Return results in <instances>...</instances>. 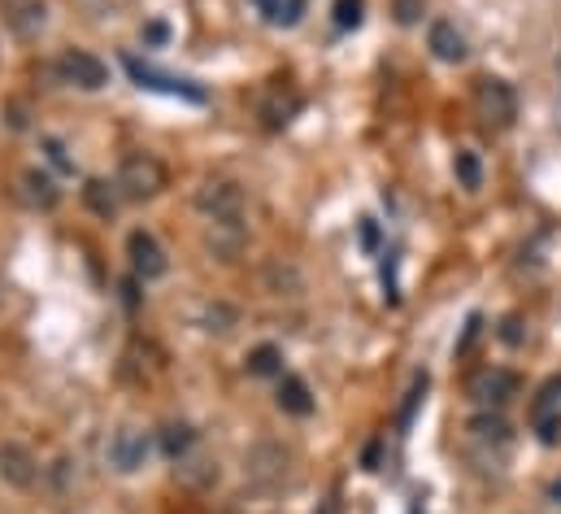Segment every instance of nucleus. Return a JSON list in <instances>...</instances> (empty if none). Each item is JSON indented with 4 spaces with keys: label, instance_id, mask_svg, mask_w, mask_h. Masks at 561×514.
Returning a JSON list of instances; mask_svg holds the SVG:
<instances>
[{
    "label": "nucleus",
    "instance_id": "21",
    "mask_svg": "<svg viewBox=\"0 0 561 514\" xmlns=\"http://www.w3.org/2000/svg\"><path fill=\"white\" fill-rule=\"evenodd\" d=\"M561 415V380H549L545 389H540V397H536V406H532V419L540 423V419H553Z\"/></svg>",
    "mask_w": 561,
    "mask_h": 514
},
{
    "label": "nucleus",
    "instance_id": "2",
    "mask_svg": "<svg viewBox=\"0 0 561 514\" xmlns=\"http://www.w3.org/2000/svg\"><path fill=\"white\" fill-rule=\"evenodd\" d=\"M475 113L484 118V127H514V118H518V96H514V87L505 83V79H497V74H488V79H479L475 83Z\"/></svg>",
    "mask_w": 561,
    "mask_h": 514
},
{
    "label": "nucleus",
    "instance_id": "25",
    "mask_svg": "<svg viewBox=\"0 0 561 514\" xmlns=\"http://www.w3.org/2000/svg\"><path fill=\"white\" fill-rule=\"evenodd\" d=\"M291 109H296V96H287V100H283L279 92H275V100H271V105H266V122H271V127H283V122H287V113H291Z\"/></svg>",
    "mask_w": 561,
    "mask_h": 514
},
{
    "label": "nucleus",
    "instance_id": "4",
    "mask_svg": "<svg viewBox=\"0 0 561 514\" xmlns=\"http://www.w3.org/2000/svg\"><path fill=\"white\" fill-rule=\"evenodd\" d=\"M57 74H61V83H70V87H79V92H100V87L109 83V65H105L100 57L83 52V48L61 52V57H57Z\"/></svg>",
    "mask_w": 561,
    "mask_h": 514
},
{
    "label": "nucleus",
    "instance_id": "22",
    "mask_svg": "<svg viewBox=\"0 0 561 514\" xmlns=\"http://www.w3.org/2000/svg\"><path fill=\"white\" fill-rule=\"evenodd\" d=\"M335 26L339 31L361 26V0H335Z\"/></svg>",
    "mask_w": 561,
    "mask_h": 514
},
{
    "label": "nucleus",
    "instance_id": "20",
    "mask_svg": "<svg viewBox=\"0 0 561 514\" xmlns=\"http://www.w3.org/2000/svg\"><path fill=\"white\" fill-rule=\"evenodd\" d=\"M236 327V310L231 306H223V301H214V306H205L201 310V332H214V336H227Z\"/></svg>",
    "mask_w": 561,
    "mask_h": 514
},
{
    "label": "nucleus",
    "instance_id": "33",
    "mask_svg": "<svg viewBox=\"0 0 561 514\" xmlns=\"http://www.w3.org/2000/svg\"><path fill=\"white\" fill-rule=\"evenodd\" d=\"M148 39H157V44H162V39H166V26H162V22H153V26H148Z\"/></svg>",
    "mask_w": 561,
    "mask_h": 514
},
{
    "label": "nucleus",
    "instance_id": "13",
    "mask_svg": "<svg viewBox=\"0 0 561 514\" xmlns=\"http://www.w3.org/2000/svg\"><path fill=\"white\" fill-rule=\"evenodd\" d=\"M427 44H431V52L440 57V61H449V65H457V61H466V35L453 26V22H431V31H427Z\"/></svg>",
    "mask_w": 561,
    "mask_h": 514
},
{
    "label": "nucleus",
    "instance_id": "31",
    "mask_svg": "<svg viewBox=\"0 0 561 514\" xmlns=\"http://www.w3.org/2000/svg\"><path fill=\"white\" fill-rule=\"evenodd\" d=\"M475 336H479V319H470V323H466V336H462V345H457V354H466V349L475 345Z\"/></svg>",
    "mask_w": 561,
    "mask_h": 514
},
{
    "label": "nucleus",
    "instance_id": "19",
    "mask_svg": "<svg viewBox=\"0 0 561 514\" xmlns=\"http://www.w3.org/2000/svg\"><path fill=\"white\" fill-rule=\"evenodd\" d=\"M279 371H283V349H279V345H258V349L249 354V375L266 380V375H279Z\"/></svg>",
    "mask_w": 561,
    "mask_h": 514
},
{
    "label": "nucleus",
    "instance_id": "28",
    "mask_svg": "<svg viewBox=\"0 0 561 514\" xmlns=\"http://www.w3.org/2000/svg\"><path fill=\"white\" fill-rule=\"evenodd\" d=\"M300 13H305V0H283L279 26H296V22H300Z\"/></svg>",
    "mask_w": 561,
    "mask_h": 514
},
{
    "label": "nucleus",
    "instance_id": "10",
    "mask_svg": "<svg viewBox=\"0 0 561 514\" xmlns=\"http://www.w3.org/2000/svg\"><path fill=\"white\" fill-rule=\"evenodd\" d=\"M4 22H9L13 35L35 39L44 31V22H48V4L44 0H4Z\"/></svg>",
    "mask_w": 561,
    "mask_h": 514
},
{
    "label": "nucleus",
    "instance_id": "29",
    "mask_svg": "<svg viewBox=\"0 0 561 514\" xmlns=\"http://www.w3.org/2000/svg\"><path fill=\"white\" fill-rule=\"evenodd\" d=\"M262 13H266V22H275L279 26V17H283V0H253Z\"/></svg>",
    "mask_w": 561,
    "mask_h": 514
},
{
    "label": "nucleus",
    "instance_id": "34",
    "mask_svg": "<svg viewBox=\"0 0 561 514\" xmlns=\"http://www.w3.org/2000/svg\"><path fill=\"white\" fill-rule=\"evenodd\" d=\"M318 514H339V506H335V502H326V506H318Z\"/></svg>",
    "mask_w": 561,
    "mask_h": 514
},
{
    "label": "nucleus",
    "instance_id": "32",
    "mask_svg": "<svg viewBox=\"0 0 561 514\" xmlns=\"http://www.w3.org/2000/svg\"><path fill=\"white\" fill-rule=\"evenodd\" d=\"M518 327H523L518 319H505V332H501V336H505L510 345H518V340H523V332H518Z\"/></svg>",
    "mask_w": 561,
    "mask_h": 514
},
{
    "label": "nucleus",
    "instance_id": "17",
    "mask_svg": "<svg viewBox=\"0 0 561 514\" xmlns=\"http://www.w3.org/2000/svg\"><path fill=\"white\" fill-rule=\"evenodd\" d=\"M470 437L479 445H505L510 441V423L501 415H479V419H470Z\"/></svg>",
    "mask_w": 561,
    "mask_h": 514
},
{
    "label": "nucleus",
    "instance_id": "35",
    "mask_svg": "<svg viewBox=\"0 0 561 514\" xmlns=\"http://www.w3.org/2000/svg\"><path fill=\"white\" fill-rule=\"evenodd\" d=\"M549 498H553V502H558V506H561V480H558V485H553V489H549Z\"/></svg>",
    "mask_w": 561,
    "mask_h": 514
},
{
    "label": "nucleus",
    "instance_id": "3",
    "mask_svg": "<svg viewBox=\"0 0 561 514\" xmlns=\"http://www.w3.org/2000/svg\"><path fill=\"white\" fill-rule=\"evenodd\" d=\"M196 210H201L210 223H240L244 210H249V196H244V188L231 183V179H210V183H201V192H196Z\"/></svg>",
    "mask_w": 561,
    "mask_h": 514
},
{
    "label": "nucleus",
    "instance_id": "7",
    "mask_svg": "<svg viewBox=\"0 0 561 514\" xmlns=\"http://www.w3.org/2000/svg\"><path fill=\"white\" fill-rule=\"evenodd\" d=\"M109 467L114 471H122V476H131V471H140L144 463H148V437L144 432H135V428H118L114 437H109Z\"/></svg>",
    "mask_w": 561,
    "mask_h": 514
},
{
    "label": "nucleus",
    "instance_id": "30",
    "mask_svg": "<svg viewBox=\"0 0 561 514\" xmlns=\"http://www.w3.org/2000/svg\"><path fill=\"white\" fill-rule=\"evenodd\" d=\"M361 244H366V249H379V227H374L370 218H361Z\"/></svg>",
    "mask_w": 561,
    "mask_h": 514
},
{
    "label": "nucleus",
    "instance_id": "16",
    "mask_svg": "<svg viewBox=\"0 0 561 514\" xmlns=\"http://www.w3.org/2000/svg\"><path fill=\"white\" fill-rule=\"evenodd\" d=\"M192 450H196V432H192L188 423H170V428L162 432V454H166L170 463H183Z\"/></svg>",
    "mask_w": 561,
    "mask_h": 514
},
{
    "label": "nucleus",
    "instance_id": "1",
    "mask_svg": "<svg viewBox=\"0 0 561 514\" xmlns=\"http://www.w3.org/2000/svg\"><path fill=\"white\" fill-rule=\"evenodd\" d=\"M114 183H118L122 201H153L166 192V166L153 153H127Z\"/></svg>",
    "mask_w": 561,
    "mask_h": 514
},
{
    "label": "nucleus",
    "instance_id": "27",
    "mask_svg": "<svg viewBox=\"0 0 561 514\" xmlns=\"http://www.w3.org/2000/svg\"><path fill=\"white\" fill-rule=\"evenodd\" d=\"M536 428H540V441H545V445H558V441H561V415H553V419H540Z\"/></svg>",
    "mask_w": 561,
    "mask_h": 514
},
{
    "label": "nucleus",
    "instance_id": "11",
    "mask_svg": "<svg viewBox=\"0 0 561 514\" xmlns=\"http://www.w3.org/2000/svg\"><path fill=\"white\" fill-rule=\"evenodd\" d=\"M17 192H22V201L31 205V210H57V201H61V188L52 183V175H44V170H22L17 175Z\"/></svg>",
    "mask_w": 561,
    "mask_h": 514
},
{
    "label": "nucleus",
    "instance_id": "23",
    "mask_svg": "<svg viewBox=\"0 0 561 514\" xmlns=\"http://www.w3.org/2000/svg\"><path fill=\"white\" fill-rule=\"evenodd\" d=\"M422 397H427V375H414V389H409V402H405V410H401V428H409V423H414V410L422 406Z\"/></svg>",
    "mask_w": 561,
    "mask_h": 514
},
{
    "label": "nucleus",
    "instance_id": "12",
    "mask_svg": "<svg viewBox=\"0 0 561 514\" xmlns=\"http://www.w3.org/2000/svg\"><path fill=\"white\" fill-rule=\"evenodd\" d=\"M244 471L258 485H275V480H283V471H287V450H279V445H258L244 458Z\"/></svg>",
    "mask_w": 561,
    "mask_h": 514
},
{
    "label": "nucleus",
    "instance_id": "15",
    "mask_svg": "<svg viewBox=\"0 0 561 514\" xmlns=\"http://www.w3.org/2000/svg\"><path fill=\"white\" fill-rule=\"evenodd\" d=\"M83 201H87V210H92L96 218H114V214H118V205H122V192H118V183H105V179H87V188H83Z\"/></svg>",
    "mask_w": 561,
    "mask_h": 514
},
{
    "label": "nucleus",
    "instance_id": "6",
    "mask_svg": "<svg viewBox=\"0 0 561 514\" xmlns=\"http://www.w3.org/2000/svg\"><path fill=\"white\" fill-rule=\"evenodd\" d=\"M466 393H470V402H479V406L497 410V406H505V402L518 393V375H514V371H505V367H484V371H475V375H470Z\"/></svg>",
    "mask_w": 561,
    "mask_h": 514
},
{
    "label": "nucleus",
    "instance_id": "14",
    "mask_svg": "<svg viewBox=\"0 0 561 514\" xmlns=\"http://www.w3.org/2000/svg\"><path fill=\"white\" fill-rule=\"evenodd\" d=\"M279 410L283 415H296V419H305V415H313V393H309V384L300 380V375H283L279 380Z\"/></svg>",
    "mask_w": 561,
    "mask_h": 514
},
{
    "label": "nucleus",
    "instance_id": "5",
    "mask_svg": "<svg viewBox=\"0 0 561 514\" xmlns=\"http://www.w3.org/2000/svg\"><path fill=\"white\" fill-rule=\"evenodd\" d=\"M127 258H131V271H135L144 284H153V279H162V275L170 271L166 249H162V244H157V236H153V231H144V227H135V231L127 236Z\"/></svg>",
    "mask_w": 561,
    "mask_h": 514
},
{
    "label": "nucleus",
    "instance_id": "26",
    "mask_svg": "<svg viewBox=\"0 0 561 514\" xmlns=\"http://www.w3.org/2000/svg\"><path fill=\"white\" fill-rule=\"evenodd\" d=\"M422 9H427L422 0H396V22H401V26H414V22L422 17Z\"/></svg>",
    "mask_w": 561,
    "mask_h": 514
},
{
    "label": "nucleus",
    "instance_id": "18",
    "mask_svg": "<svg viewBox=\"0 0 561 514\" xmlns=\"http://www.w3.org/2000/svg\"><path fill=\"white\" fill-rule=\"evenodd\" d=\"M453 170H457V183H462L466 192H479V188H484V162H479V153L462 148V153L453 157Z\"/></svg>",
    "mask_w": 561,
    "mask_h": 514
},
{
    "label": "nucleus",
    "instance_id": "9",
    "mask_svg": "<svg viewBox=\"0 0 561 514\" xmlns=\"http://www.w3.org/2000/svg\"><path fill=\"white\" fill-rule=\"evenodd\" d=\"M0 480L9 489H31L35 485V458H31L26 445H17V441L0 445Z\"/></svg>",
    "mask_w": 561,
    "mask_h": 514
},
{
    "label": "nucleus",
    "instance_id": "8",
    "mask_svg": "<svg viewBox=\"0 0 561 514\" xmlns=\"http://www.w3.org/2000/svg\"><path fill=\"white\" fill-rule=\"evenodd\" d=\"M127 70H131V79H135L140 87H148V92H166V96H183V100H205V92H201L196 83L175 79V74H162V70H153V65L135 61V57H127Z\"/></svg>",
    "mask_w": 561,
    "mask_h": 514
},
{
    "label": "nucleus",
    "instance_id": "24",
    "mask_svg": "<svg viewBox=\"0 0 561 514\" xmlns=\"http://www.w3.org/2000/svg\"><path fill=\"white\" fill-rule=\"evenodd\" d=\"M44 153H48V162H52L57 170H65V175L74 170V162H70V153H65V144H61V140H52V135H44Z\"/></svg>",
    "mask_w": 561,
    "mask_h": 514
}]
</instances>
